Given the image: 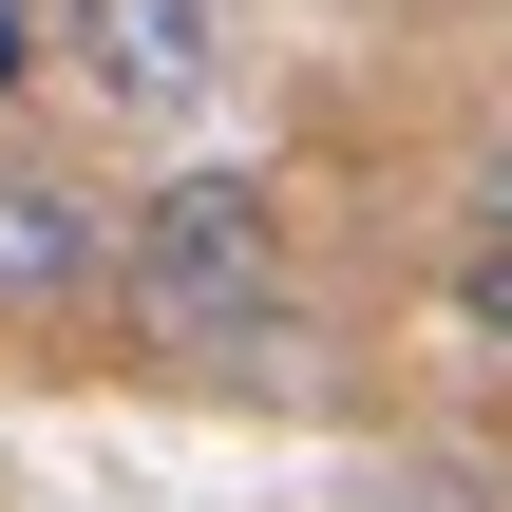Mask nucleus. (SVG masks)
Returning a JSON list of instances; mask_svg holds the SVG:
<instances>
[{
    "label": "nucleus",
    "mask_w": 512,
    "mask_h": 512,
    "mask_svg": "<svg viewBox=\"0 0 512 512\" xmlns=\"http://www.w3.org/2000/svg\"><path fill=\"white\" fill-rule=\"evenodd\" d=\"M133 361L228 380V361H304V285H285V190L266 171H152L114 209V304Z\"/></svg>",
    "instance_id": "nucleus-1"
},
{
    "label": "nucleus",
    "mask_w": 512,
    "mask_h": 512,
    "mask_svg": "<svg viewBox=\"0 0 512 512\" xmlns=\"http://www.w3.org/2000/svg\"><path fill=\"white\" fill-rule=\"evenodd\" d=\"M114 304V209L38 152H0V323H95Z\"/></svg>",
    "instance_id": "nucleus-2"
},
{
    "label": "nucleus",
    "mask_w": 512,
    "mask_h": 512,
    "mask_svg": "<svg viewBox=\"0 0 512 512\" xmlns=\"http://www.w3.org/2000/svg\"><path fill=\"white\" fill-rule=\"evenodd\" d=\"M57 38H76V76L114 114H190L228 76V0H57Z\"/></svg>",
    "instance_id": "nucleus-3"
},
{
    "label": "nucleus",
    "mask_w": 512,
    "mask_h": 512,
    "mask_svg": "<svg viewBox=\"0 0 512 512\" xmlns=\"http://www.w3.org/2000/svg\"><path fill=\"white\" fill-rule=\"evenodd\" d=\"M456 323H475V342H512V247H475V266H456Z\"/></svg>",
    "instance_id": "nucleus-4"
},
{
    "label": "nucleus",
    "mask_w": 512,
    "mask_h": 512,
    "mask_svg": "<svg viewBox=\"0 0 512 512\" xmlns=\"http://www.w3.org/2000/svg\"><path fill=\"white\" fill-rule=\"evenodd\" d=\"M475 247H512V133L475 152Z\"/></svg>",
    "instance_id": "nucleus-5"
},
{
    "label": "nucleus",
    "mask_w": 512,
    "mask_h": 512,
    "mask_svg": "<svg viewBox=\"0 0 512 512\" xmlns=\"http://www.w3.org/2000/svg\"><path fill=\"white\" fill-rule=\"evenodd\" d=\"M342 512H437V494H342Z\"/></svg>",
    "instance_id": "nucleus-6"
}]
</instances>
